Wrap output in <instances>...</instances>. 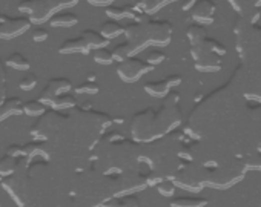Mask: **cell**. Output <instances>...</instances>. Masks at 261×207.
<instances>
[{
  "instance_id": "obj_1",
  "label": "cell",
  "mask_w": 261,
  "mask_h": 207,
  "mask_svg": "<svg viewBox=\"0 0 261 207\" xmlns=\"http://www.w3.org/2000/svg\"><path fill=\"white\" fill-rule=\"evenodd\" d=\"M86 51H89V45L86 43L85 39L68 40V42L60 48V53H86Z\"/></svg>"
},
{
  "instance_id": "obj_2",
  "label": "cell",
  "mask_w": 261,
  "mask_h": 207,
  "mask_svg": "<svg viewBox=\"0 0 261 207\" xmlns=\"http://www.w3.org/2000/svg\"><path fill=\"white\" fill-rule=\"evenodd\" d=\"M76 23H77V16L74 14H59V16H54L51 20V25L57 28H68Z\"/></svg>"
},
{
  "instance_id": "obj_3",
  "label": "cell",
  "mask_w": 261,
  "mask_h": 207,
  "mask_svg": "<svg viewBox=\"0 0 261 207\" xmlns=\"http://www.w3.org/2000/svg\"><path fill=\"white\" fill-rule=\"evenodd\" d=\"M8 66H11L13 69H17V71H28L30 69V63L25 57H22L20 54H13L10 59H8Z\"/></svg>"
},
{
  "instance_id": "obj_4",
  "label": "cell",
  "mask_w": 261,
  "mask_h": 207,
  "mask_svg": "<svg viewBox=\"0 0 261 207\" xmlns=\"http://www.w3.org/2000/svg\"><path fill=\"white\" fill-rule=\"evenodd\" d=\"M123 33V28L120 27V25H117V23H105L103 25V28H102V36L106 37V39H114L117 36H120Z\"/></svg>"
},
{
  "instance_id": "obj_5",
  "label": "cell",
  "mask_w": 261,
  "mask_h": 207,
  "mask_svg": "<svg viewBox=\"0 0 261 207\" xmlns=\"http://www.w3.org/2000/svg\"><path fill=\"white\" fill-rule=\"evenodd\" d=\"M45 111V106L40 105L39 101H28L25 103V106H23V112H25L27 115H40L42 112Z\"/></svg>"
},
{
  "instance_id": "obj_6",
  "label": "cell",
  "mask_w": 261,
  "mask_h": 207,
  "mask_svg": "<svg viewBox=\"0 0 261 207\" xmlns=\"http://www.w3.org/2000/svg\"><path fill=\"white\" fill-rule=\"evenodd\" d=\"M83 37H85L86 43L89 45V48H99V46H102V45L108 43V42H106L105 39H102L100 36L94 34V33H91V31L85 33V34H83Z\"/></svg>"
},
{
  "instance_id": "obj_7",
  "label": "cell",
  "mask_w": 261,
  "mask_h": 207,
  "mask_svg": "<svg viewBox=\"0 0 261 207\" xmlns=\"http://www.w3.org/2000/svg\"><path fill=\"white\" fill-rule=\"evenodd\" d=\"M19 106H20V101H19L17 98H13V100L7 101L5 105H4V108L0 109V120H2L4 117H7L8 114H11V112L17 111V109H19Z\"/></svg>"
},
{
  "instance_id": "obj_8",
  "label": "cell",
  "mask_w": 261,
  "mask_h": 207,
  "mask_svg": "<svg viewBox=\"0 0 261 207\" xmlns=\"http://www.w3.org/2000/svg\"><path fill=\"white\" fill-rule=\"evenodd\" d=\"M37 85V79L36 75H27L25 79H22L20 83H19V88L23 89V91H31L34 86Z\"/></svg>"
},
{
  "instance_id": "obj_9",
  "label": "cell",
  "mask_w": 261,
  "mask_h": 207,
  "mask_svg": "<svg viewBox=\"0 0 261 207\" xmlns=\"http://www.w3.org/2000/svg\"><path fill=\"white\" fill-rule=\"evenodd\" d=\"M112 60H114V56L111 53H108V51H105V49H100L96 53V62L97 63L109 65V63H112Z\"/></svg>"
},
{
  "instance_id": "obj_10",
  "label": "cell",
  "mask_w": 261,
  "mask_h": 207,
  "mask_svg": "<svg viewBox=\"0 0 261 207\" xmlns=\"http://www.w3.org/2000/svg\"><path fill=\"white\" fill-rule=\"evenodd\" d=\"M74 103H76V100H74L73 97H68V95H65V97L57 98V101H56V108H59V109H63V108H71V106H74Z\"/></svg>"
},
{
  "instance_id": "obj_11",
  "label": "cell",
  "mask_w": 261,
  "mask_h": 207,
  "mask_svg": "<svg viewBox=\"0 0 261 207\" xmlns=\"http://www.w3.org/2000/svg\"><path fill=\"white\" fill-rule=\"evenodd\" d=\"M13 169H14V160L11 157H8V158L0 161V173H4V175L11 173Z\"/></svg>"
},
{
  "instance_id": "obj_12",
  "label": "cell",
  "mask_w": 261,
  "mask_h": 207,
  "mask_svg": "<svg viewBox=\"0 0 261 207\" xmlns=\"http://www.w3.org/2000/svg\"><path fill=\"white\" fill-rule=\"evenodd\" d=\"M97 91H99V86L97 85H92L91 82L77 88V92H83V94H96Z\"/></svg>"
},
{
  "instance_id": "obj_13",
  "label": "cell",
  "mask_w": 261,
  "mask_h": 207,
  "mask_svg": "<svg viewBox=\"0 0 261 207\" xmlns=\"http://www.w3.org/2000/svg\"><path fill=\"white\" fill-rule=\"evenodd\" d=\"M33 39H34V42H45L46 39H48V33H46L45 30H36L33 34Z\"/></svg>"
},
{
  "instance_id": "obj_14",
  "label": "cell",
  "mask_w": 261,
  "mask_h": 207,
  "mask_svg": "<svg viewBox=\"0 0 261 207\" xmlns=\"http://www.w3.org/2000/svg\"><path fill=\"white\" fill-rule=\"evenodd\" d=\"M149 62H151V63H158V62H160V56H158V53H154V54H152V59H151Z\"/></svg>"
}]
</instances>
